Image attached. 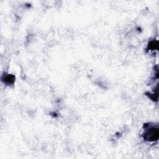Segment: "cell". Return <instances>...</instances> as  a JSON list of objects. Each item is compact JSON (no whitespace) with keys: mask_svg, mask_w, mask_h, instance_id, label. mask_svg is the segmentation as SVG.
I'll return each instance as SVG.
<instances>
[{"mask_svg":"<svg viewBox=\"0 0 159 159\" xmlns=\"http://www.w3.org/2000/svg\"><path fill=\"white\" fill-rule=\"evenodd\" d=\"M144 133V139L149 141H154L158 139V130L155 127H150L149 129H147Z\"/></svg>","mask_w":159,"mask_h":159,"instance_id":"1","label":"cell"},{"mask_svg":"<svg viewBox=\"0 0 159 159\" xmlns=\"http://www.w3.org/2000/svg\"><path fill=\"white\" fill-rule=\"evenodd\" d=\"M14 77L12 76V75H10L7 76L5 78V82L9 84L13 83L14 82Z\"/></svg>","mask_w":159,"mask_h":159,"instance_id":"2","label":"cell"}]
</instances>
